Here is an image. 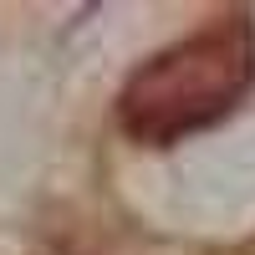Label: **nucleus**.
<instances>
[{
    "label": "nucleus",
    "mask_w": 255,
    "mask_h": 255,
    "mask_svg": "<svg viewBox=\"0 0 255 255\" xmlns=\"http://www.w3.org/2000/svg\"><path fill=\"white\" fill-rule=\"evenodd\" d=\"M255 77V41L245 15L220 20L143 61L118 97V118L138 143H179L220 123Z\"/></svg>",
    "instance_id": "f257e3e1"
}]
</instances>
